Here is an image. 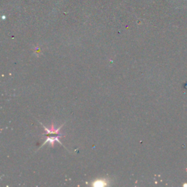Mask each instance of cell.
Wrapping results in <instances>:
<instances>
[{
	"label": "cell",
	"instance_id": "7a4b0ae2",
	"mask_svg": "<svg viewBox=\"0 0 187 187\" xmlns=\"http://www.w3.org/2000/svg\"><path fill=\"white\" fill-rule=\"evenodd\" d=\"M61 137H63V135H58V136H56V137H47L45 142H44V143L43 144V146H44V145H45L46 143H48H48H50L51 146H54L55 142H59L60 144H61V142H60V140H59L60 138H61Z\"/></svg>",
	"mask_w": 187,
	"mask_h": 187
},
{
	"label": "cell",
	"instance_id": "6da1fadb",
	"mask_svg": "<svg viewBox=\"0 0 187 187\" xmlns=\"http://www.w3.org/2000/svg\"><path fill=\"white\" fill-rule=\"evenodd\" d=\"M43 127H44V130H45V134H44L45 135H51V134L61 135V134H60L59 132H60V130H61V129L62 126H63V124H62L61 126H60V127L57 128V129H55L54 128V125H53V124H52V125H51V128H47L44 125H43Z\"/></svg>",
	"mask_w": 187,
	"mask_h": 187
},
{
	"label": "cell",
	"instance_id": "3957f363",
	"mask_svg": "<svg viewBox=\"0 0 187 187\" xmlns=\"http://www.w3.org/2000/svg\"><path fill=\"white\" fill-rule=\"evenodd\" d=\"M108 182L106 180L104 179H99V180H96L93 182L92 184V186H107L108 185Z\"/></svg>",
	"mask_w": 187,
	"mask_h": 187
}]
</instances>
